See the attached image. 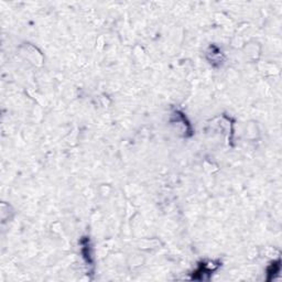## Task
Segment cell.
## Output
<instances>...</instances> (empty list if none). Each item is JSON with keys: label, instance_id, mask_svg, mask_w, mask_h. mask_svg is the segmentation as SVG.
<instances>
[{"label": "cell", "instance_id": "6da1fadb", "mask_svg": "<svg viewBox=\"0 0 282 282\" xmlns=\"http://www.w3.org/2000/svg\"><path fill=\"white\" fill-rule=\"evenodd\" d=\"M279 269H280V265H279V261L277 263L274 262L272 263L270 266V268H269V270H268V274H275L279 272Z\"/></svg>", "mask_w": 282, "mask_h": 282}]
</instances>
